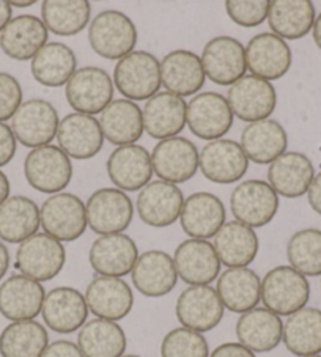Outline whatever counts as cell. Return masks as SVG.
Wrapping results in <instances>:
<instances>
[{
	"instance_id": "1",
	"label": "cell",
	"mask_w": 321,
	"mask_h": 357,
	"mask_svg": "<svg viewBox=\"0 0 321 357\" xmlns=\"http://www.w3.org/2000/svg\"><path fill=\"white\" fill-rule=\"evenodd\" d=\"M311 283L292 266H276L262 280V303L264 309L279 317H290L307 305Z\"/></svg>"
},
{
	"instance_id": "2",
	"label": "cell",
	"mask_w": 321,
	"mask_h": 357,
	"mask_svg": "<svg viewBox=\"0 0 321 357\" xmlns=\"http://www.w3.org/2000/svg\"><path fill=\"white\" fill-rule=\"evenodd\" d=\"M89 43L94 52L106 60H121L134 52L137 29L119 10H104L90 22Z\"/></svg>"
},
{
	"instance_id": "3",
	"label": "cell",
	"mask_w": 321,
	"mask_h": 357,
	"mask_svg": "<svg viewBox=\"0 0 321 357\" xmlns=\"http://www.w3.org/2000/svg\"><path fill=\"white\" fill-rule=\"evenodd\" d=\"M114 85L129 101H148L163 85L159 60L147 51L128 54L115 65Z\"/></svg>"
},
{
	"instance_id": "4",
	"label": "cell",
	"mask_w": 321,
	"mask_h": 357,
	"mask_svg": "<svg viewBox=\"0 0 321 357\" xmlns=\"http://www.w3.org/2000/svg\"><path fill=\"white\" fill-rule=\"evenodd\" d=\"M40 222L46 235L60 243L76 241L87 230V211L77 195L59 192L43 202Z\"/></svg>"
},
{
	"instance_id": "5",
	"label": "cell",
	"mask_w": 321,
	"mask_h": 357,
	"mask_svg": "<svg viewBox=\"0 0 321 357\" xmlns=\"http://www.w3.org/2000/svg\"><path fill=\"white\" fill-rule=\"evenodd\" d=\"M66 261V250L57 239L36 233L20 244L16 250L15 268L22 275L36 282H47L57 277Z\"/></svg>"
},
{
	"instance_id": "6",
	"label": "cell",
	"mask_w": 321,
	"mask_h": 357,
	"mask_svg": "<svg viewBox=\"0 0 321 357\" xmlns=\"http://www.w3.org/2000/svg\"><path fill=\"white\" fill-rule=\"evenodd\" d=\"M24 175L35 190L43 194H59L73 178V164L59 146L45 145L35 149L24 161Z\"/></svg>"
},
{
	"instance_id": "7",
	"label": "cell",
	"mask_w": 321,
	"mask_h": 357,
	"mask_svg": "<svg viewBox=\"0 0 321 357\" xmlns=\"http://www.w3.org/2000/svg\"><path fill=\"white\" fill-rule=\"evenodd\" d=\"M65 96L77 114H101L114 100V79L98 66H84L68 81Z\"/></svg>"
},
{
	"instance_id": "8",
	"label": "cell",
	"mask_w": 321,
	"mask_h": 357,
	"mask_svg": "<svg viewBox=\"0 0 321 357\" xmlns=\"http://www.w3.org/2000/svg\"><path fill=\"white\" fill-rule=\"evenodd\" d=\"M230 209L238 222L262 229L276 218L279 209V197L269 183L248 180L239 183L230 197Z\"/></svg>"
},
{
	"instance_id": "9",
	"label": "cell",
	"mask_w": 321,
	"mask_h": 357,
	"mask_svg": "<svg viewBox=\"0 0 321 357\" xmlns=\"http://www.w3.org/2000/svg\"><path fill=\"white\" fill-rule=\"evenodd\" d=\"M59 114L51 102L46 100H29L21 104L13 119H11V131L16 140L27 149H40L51 145L57 135Z\"/></svg>"
},
{
	"instance_id": "10",
	"label": "cell",
	"mask_w": 321,
	"mask_h": 357,
	"mask_svg": "<svg viewBox=\"0 0 321 357\" xmlns=\"http://www.w3.org/2000/svg\"><path fill=\"white\" fill-rule=\"evenodd\" d=\"M87 224L98 235L123 233L133 222L134 206L129 197L120 189L103 188L89 197Z\"/></svg>"
},
{
	"instance_id": "11",
	"label": "cell",
	"mask_w": 321,
	"mask_h": 357,
	"mask_svg": "<svg viewBox=\"0 0 321 357\" xmlns=\"http://www.w3.org/2000/svg\"><path fill=\"white\" fill-rule=\"evenodd\" d=\"M205 76L216 85H232L246 76V47L233 36H216L202 52Z\"/></svg>"
},
{
	"instance_id": "12",
	"label": "cell",
	"mask_w": 321,
	"mask_h": 357,
	"mask_svg": "<svg viewBox=\"0 0 321 357\" xmlns=\"http://www.w3.org/2000/svg\"><path fill=\"white\" fill-rule=\"evenodd\" d=\"M233 116L225 96L216 91H205L189 101L186 123L195 137L213 142L230 131Z\"/></svg>"
},
{
	"instance_id": "13",
	"label": "cell",
	"mask_w": 321,
	"mask_h": 357,
	"mask_svg": "<svg viewBox=\"0 0 321 357\" xmlns=\"http://www.w3.org/2000/svg\"><path fill=\"white\" fill-rule=\"evenodd\" d=\"M227 101L237 119L254 123L269 119L277 106V93L273 84L251 75L232 85Z\"/></svg>"
},
{
	"instance_id": "14",
	"label": "cell",
	"mask_w": 321,
	"mask_h": 357,
	"mask_svg": "<svg viewBox=\"0 0 321 357\" xmlns=\"http://www.w3.org/2000/svg\"><path fill=\"white\" fill-rule=\"evenodd\" d=\"M175 313L183 328L203 334L219 326L224 318V305L213 287L193 285L180 293Z\"/></svg>"
},
{
	"instance_id": "15",
	"label": "cell",
	"mask_w": 321,
	"mask_h": 357,
	"mask_svg": "<svg viewBox=\"0 0 321 357\" xmlns=\"http://www.w3.org/2000/svg\"><path fill=\"white\" fill-rule=\"evenodd\" d=\"M153 172L159 180L172 184L186 183L199 170V150L189 139L160 140L151 153Z\"/></svg>"
},
{
	"instance_id": "16",
	"label": "cell",
	"mask_w": 321,
	"mask_h": 357,
	"mask_svg": "<svg viewBox=\"0 0 321 357\" xmlns=\"http://www.w3.org/2000/svg\"><path fill=\"white\" fill-rule=\"evenodd\" d=\"M199 167L203 176L216 184L239 181L249 169V159L241 145L230 139L208 142L199 155Z\"/></svg>"
},
{
	"instance_id": "17",
	"label": "cell",
	"mask_w": 321,
	"mask_h": 357,
	"mask_svg": "<svg viewBox=\"0 0 321 357\" xmlns=\"http://www.w3.org/2000/svg\"><path fill=\"white\" fill-rule=\"evenodd\" d=\"M184 197L177 184L158 180L150 181L137 197V214L140 220L154 229H164L180 219Z\"/></svg>"
},
{
	"instance_id": "18",
	"label": "cell",
	"mask_w": 321,
	"mask_h": 357,
	"mask_svg": "<svg viewBox=\"0 0 321 357\" xmlns=\"http://www.w3.org/2000/svg\"><path fill=\"white\" fill-rule=\"evenodd\" d=\"M89 305L76 288L57 287L46 293L43 303V321L57 334H73L87 323Z\"/></svg>"
},
{
	"instance_id": "19",
	"label": "cell",
	"mask_w": 321,
	"mask_h": 357,
	"mask_svg": "<svg viewBox=\"0 0 321 357\" xmlns=\"http://www.w3.org/2000/svg\"><path fill=\"white\" fill-rule=\"evenodd\" d=\"M55 139L68 158L87 161L101 151L104 135L95 116L76 112L60 120Z\"/></svg>"
},
{
	"instance_id": "20",
	"label": "cell",
	"mask_w": 321,
	"mask_h": 357,
	"mask_svg": "<svg viewBox=\"0 0 321 357\" xmlns=\"http://www.w3.org/2000/svg\"><path fill=\"white\" fill-rule=\"evenodd\" d=\"M246 65L252 76L277 81L290 71L292 49L274 33H258L246 46Z\"/></svg>"
},
{
	"instance_id": "21",
	"label": "cell",
	"mask_w": 321,
	"mask_h": 357,
	"mask_svg": "<svg viewBox=\"0 0 321 357\" xmlns=\"http://www.w3.org/2000/svg\"><path fill=\"white\" fill-rule=\"evenodd\" d=\"M139 258L137 244L123 233L96 238L89 252L90 266L98 275L125 277L133 273Z\"/></svg>"
},
{
	"instance_id": "22",
	"label": "cell",
	"mask_w": 321,
	"mask_h": 357,
	"mask_svg": "<svg viewBox=\"0 0 321 357\" xmlns=\"http://www.w3.org/2000/svg\"><path fill=\"white\" fill-rule=\"evenodd\" d=\"M131 279L135 290L142 296H167L174 291L178 282L174 258L163 250H147L135 261Z\"/></svg>"
},
{
	"instance_id": "23",
	"label": "cell",
	"mask_w": 321,
	"mask_h": 357,
	"mask_svg": "<svg viewBox=\"0 0 321 357\" xmlns=\"http://www.w3.org/2000/svg\"><path fill=\"white\" fill-rule=\"evenodd\" d=\"M45 287L22 274L10 275L0 285V315L10 321H29L41 313Z\"/></svg>"
},
{
	"instance_id": "24",
	"label": "cell",
	"mask_w": 321,
	"mask_h": 357,
	"mask_svg": "<svg viewBox=\"0 0 321 357\" xmlns=\"http://www.w3.org/2000/svg\"><path fill=\"white\" fill-rule=\"evenodd\" d=\"M85 301L96 318L117 323L131 313L134 294L123 279L96 275L87 285Z\"/></svg>"
},
{
	"instance_id": "25",
	"label": "cell",
	"mask_w": 321,
	"mask_h": 357,
	"mask_svg": "<svg viewBox=\"0 0 321 357\" xmlns=\"http://www.w3.org/2000/svg\"><path fill=\"white\" fill-rule=\"evenodd\" d=\"M107 175L123 192L144 189L153 176L151 155L140 145H123L107 158Z\"/></svg>"
},
{
	"instance_id": "26",
	"label": "cell",
	"mask_w": 321,
	"mask_h": 357,
	"mask_svg": "<svg viewBox=\"0 0 321 357\" xmlns=\"http://www.w3.org/2000/svg\"><path fill=\"white\" fill-rule=\"evenodd\" d=\"M177 274L188 285H209L221 274V260L214 245L205 239H186L175 249Z\"/></svg>"
},
{
	"instance_id": "27",
	"label": "cell",
	"mask_w": 321,
	"mask_h": 357,
	"mask_svg": "<svg viewBox=\"0 0 321 357\" xmlns=\"http://www.w3.org/2000/svg\"><path fill=\"white\" fill-rule=\"evenodd\" d=\"M186 115L188 104L183 98L169 91H158L142 109L144 131L159 142L177 137L186 126Z\"/></svg>"
},
{
	"instance_id": "28",
	"label": "cell",
	"mask_w": 321,
	"mask_h": 357,
	"mask_svg": "<svg viewBox=\"0 0 321 357\" xmlns=\"http://www.w3.org/2000/svg\"><path fill=\"white\" fill-rule=\"evenodd\" d=\"M225 206L219 197L209 192H195L183 203L180 224L193 239L214 238L225 224Z\"/></svg>"
},
{
	"instance_id": "29",
	"label": "cell",
	"mask_w": 321,
	"mask_h": 357,
	"mask_svg": "<svg viewBox=\"0 0 321 357\" xmlns=\"http://www.w3.org/2000/svg\"><path fill=\"white\" fill-rule=\"evenodd\" d=\"M205 77L200 57L186 49L172 51L160 61V84L180 98L199 93Z\"/></svg>"
},
{
	"instance_id": "30",
	"label": "cell",
	"mask_w": 321,
	"mask_h": 357,
	"mask_svg": "<svg viewBox=\"0 0 321 357\" xmlns=\"http://www.w3.org/2000/svg\"><path fill=\"white\" fill-rule=\"evenodd\" d=\"M216 291L224 309L243 315L262 301V280L251 268H228L219 274Z\"/></svg>"
},
{
	"instance_id": "31",
	"label": "cell",
	"mask_w": 321,
	"mask_h": 357,
	"mask_svg": "<svg viewBox=\"0 0 321 357\" xmlns=\"http://www.w3.org/2000/svg\"><path fill=\"white\" fill-rule=\"evenodd\" d=\"M234 332L238 343L249 348L252 353H269L282 342L283 323L276 313L264 307H255L238 318Z\"/></svg>"
},
{
	"instance_id": "32",
	"label": "cell",
	"mask_w": 321,
	"mask_h": 357,
	"mask_svg": "<svg viewBox=\"0 0 321 357\" xmlns=\"http://www.w3.org/2000/svg\"><path fill=\"white\" fill-rule=\"evenodd\" d=\"M315 178L313 164L306 155L298 151L283 153L269 164L268 183L277 195L298 199L306 192Z\"/></svg>"
},
{
	"instance_id": "33",
	"label": "cell",
	"mask_w": 321,
	"mask_h": 357,
	"mask_svg": "<svg viewBox=\"0 0 321 357\" xmlns=\"http://www.w3.org/2000/svg\"><path fill=\"white\" fill-rule=\"evenodd\" d=\"M49 30L40 17L21 15L13 17L0 33V47L13 60H32L47 45Z\"/></svg>"
},
{
	"instance_id": "34",
	"label": "cell",
	"mask_w": 321,
	"mask_h": 357,
	"mask_svg": "<svg viewBox=\"0 0 321 357\" xmlns=\"http://www.w3.org/2000/svg\"><path fill=\"white\" fill-rule=\"evenodd\" d=\"M239 145L249 161L271 164L287 151L288 135L279 121L260 120L246 125Z\"/></svg>"
},
{
	"instance_id": "35",
	"label": "cell",
	"mask_w": 321,
	"mask_h": 357,
	"mask_svg": "<svg viewBox=\"0 0 321 357\" xmlns=\"http://www.w3.org/2000/svg\"><path fill=\"white\" fill-rule=\"evenodd\" d=\"M213 245L221 263L227 268H248L255 260L260 241L254 229L232 220L216 233Z\"/></svg>"
},
{
	"instance_id": "36",
	"label": "cell",
	"mask_w": 321,
	"mask_h": 357,
	"mask_svg": "<svg viewBox=\"0 0 321 357\" xmlns=\"http://www.w3.org/2000/svg\"><path fill=\"white\" fill-rule=\"evenodd\" d=\"M100 126L104 139L114 145H133L144 134L142 109L134 101L115 100L103 110Z\"/></svg>"
},
{
	"instance_id": "37",
	"label": "cell",
	"mask_w": 321,
	"mask_h": 357,
	"mask_svg": "<svg viewBox=\"0 0 321 357\" xmlns=\"http://www.w3.org/2000/svg\"><path fill=\"white\" fill-rule=\"evenodd\" d=\"M32 76L45 87H61L77 71V59L70 46L64 43H47L32 59Z\"/></svg>"
},
{
	"instance_id": "38",
	"label": "cell",
	"mask_w": 321,
	"mask_h": 357,
	"mask_svg": "<svg viewBox=\"0 0 321 357\" xmlns=\"http://www.w3.org/2000/svg\"><path fill=\"white\" fill-rule=\"evenodd\" d=\"M40 208L24 195H15L0 206V241L21 244L38 233Z\"/></svg>"
},
{
	"instance_id": "39",
	"label": "cell",
	"mask_w": 321,
	"mask_h": 357,
	"mask_svg": "<svg viewBox=\"0 0 321 357\" xmlns=\"http://www.w3.org/2000/svg\"><path fill=\"white\" fill-rule=\"evenodd\" d=\"M282 342L290 353L298 357L321 353V310L304 307L283 323Z\"/></svg>"
},
{
	"instance_id": "40",
	"label": "cell",
	"mask_w": 321,
	"mask_h": 357,
	"mask_svg": "<svg viewBox=\"0 0 321 357\" xmlns=\"http://www.w3.org/2000/svg\"><path fill=\"white\" fill-rule=\"evenodd\" d=\"M315 7L311 0H273L268 24L282 40H299L313 29Z\"/></svg>"
},
{
	"instance_id": "41",
	"label": "cell",
	"mask_w": 321,
	"mask_h": 357,
	"mask_svg": "<svg viewBox=\"0 0 321 357\" xmlns=\"http://www.w3.org/2000/svg\"><path fill=\"white\" fill-rule=\"evenodd\" d=\"M126 344V334L121 326L101 318L90 319L77 334V347L84 357H121Z\"/></svg>"
},
{
	"instance_id": "42",
	"label": "cell",
	"mask_w": 321,
	"mask_h": 357,
	"mask_svg": "<svg viewBox=\"0 0 321 357\" xmlns=\"http://www.w3.org/2000/svg\"><path fill=\"white\" fill-rule=\"evenodd\" d=\"M91 5L87 0H45L41 17L49 32L59 36H73L89 26Z\"/></svg>"
},
{
	"instance_id": "43",
	"label": "cell",
	"mask_w": 321,
	"mask_h": 357,
	"mask_svg": "<svg viewBox=\"0 0 321 357\" xmlns=\"http://www.w3.org/2000/svg\"><path fill=\"white\" fill-rule=\"evenodd\" d=\"M47 347V331L35 319L10 323L0 334L2 357H41Z\"/></svg>"
},
{
	"instance_id": "44",
	"label": "cell",
	"mask_w": 321,
	"mask_h": 357,
	"mask_svg": "<svg viewBox=\"0 0 321 357\" xmlns=\"http://www.w3.org/2000/svg\"><path fill=\"white\" fill-rule=\"evenodd\" d=\"M287 260L302 275H321V230L296 231L287 244Z\"/></svg>"
},
{
	"instance_id": "45",
	"label": "cell",
	"mask_w": 321,
	"mask_h": 357,
	"mask_svg": "<svg viewBox=\"0 0 321 357\" xmlns=\"http://www.w3.org/2000/svg\"><path fill=\"white\" fill-rule=\"evenodd\" d=\"M160 357H209V347L200 332L181 326L164 335Z\"/></svg>"
},
{
	"instance_id": "46",
	"label": "cell",
	"mask_w": 321,
	"mask_h": 357,
	"mask_svg": "<svg viewBox=\"0 0 321 357\" xmlns=\"http://www.w3.org/2000/svg\"><path fill=\"white\" fill-rule=\"evenodd\" d=\"M225 10L230 20L241 27H257L268 20V0H228Z\"/></svg>"
},
{
	"instance_id": "47",
	"label": "cell",
	"mask_w": 321,
	"mask_h": 357,
	"mask_svg": "<svg viewBox=\"0 0 321 357\" xmlns=\"http://www.w3.org/2000/svg\"><path fill=\"white\" fill-rule=\"evenodd\" d=\"M22 104L20 81L8 73L0 71V123L13 119Z\"/></svg>"
},
{
	"instance_id": "48",
	"label": "cell",
	"mask_w": 321,
	"mask_h": 357,
	"mask_svg": "<svg viewBox=\"0 0 321 357\" xmlns=\"http://www.w3.org/2000/svg\"><path fill=\"white\" fill-rule=\"evenodd\" d=\"M16 137L11 128L0 123V167L11 162L16 155Z\"/></svg>"
},
{
	"instance_id": "49",
	"label": "cell",
	"mask_w": 321,
	"mask_h": 357,
	"mask_svg": "<svg viewBox=\"0 0 321 357\" xmlns=\"http://www.w3.org/2000/svg\"><path fill=\"white\" fill-rule=\"evenodd\" d=\"M41 357H84L76 343L70 340H57L49 343Z\"/></svg>"
},
{
	"instance_id": "50",
	"label": "cell",
	"mask_w": 321,
	"mask_h": 357,
	"mask_svg": "<svg viewBox=\"0 0 321 357\" xmlns=\"http://www.w3.org/2000/svg\"><path fill=\"white\" fill-rule=\"evenodd\" d=\"M209 357H257L255 353H252L249 348L243 347L241 343H222L218 348L211 351Z\"/></svg>"
},
{
	"instance_id": "51",
	"label": "cell",
	"mask_w": 321,
	"mask_h": 357,
	"mask_svg": "<svg viewBox=\"0 0 321 357\" xmlns=\"http://www.w3.org/2000/svg\"><path fill=\"white\" fill-rule=\"evenodd\" d=\"M307 199H308V205L312 206L313 211L318 213L321 216V172L313 178L311 188H308Z\"/></svg>"
},
{
	"instance_id": "52",
	"label": "cell",
	"mask_w": 321,
	"mask_h": 357,
	"mask_svg": "<svg viewBox=\"0 0 321 357\" xmlns=\"http://www.w3.org/2000/svg\"><path fill=\"white\" fill-rule=\"evenodd\" d=\"M11 20H13V7L7 0H0V33L8 26Z\"/></svg>"
},
{
	"instance_id": "53",
	"label": "cell",
	"mask_w": 321,
	"mask_h": 357,
	"mask_svg": "<svg viewBox=\"0 0 321 357\" xmlns=\"http://www.w3.org/2000/svg\"><path fill=\"white\" fill-rule=\"evenodd\" d=\"M10 268V252L2 241H0V280L8 273Z\"/></svg>"
},
{
	"instance_id": "54",
	"label": "cell",
	"mask_w": 321,
	"mask_h": 357,
	"mask_svg": "<svg viewBox=\"0 0 321 357\" xmlns=\"http://www.w3.org/2000/svg\"><path fill=\"white\" fill-rule=\"evenodd\" d=\"M10 189L11 188H10L8 176L5 175L3 172H0V206L10 199Z\"/></svg>"
},
{
	"instance_id": "55",
	"label": "cell",
	"mask_w": 321,
	"mask_h": 357,
	"mask_svg": "<svg viewBox=\"0 0 321 357\" xmlns=\"http://www.w3.org/2000/svg\"><path fill=\"white\" fill-rule=\"evenodd\" d=\"M312 35H313L315 45L318 46V49H321V13L318 15V17H315Z\"/></svg>"
},
{
	"instance_id": "56",
	"label": "cell",
	"mask_w": 321,
	"mask_h": 357,
	"mask_svg": "<svg viewBox=\"0 0 321 357\" xmlns=\"http://www.w3.org/2000/svg\"><path fill=\"white\" fill-rule=\"evenodd\" d=\"M35 3H36V0H27V2H17V0H15V2H10L11 7H16V8H29Z\"/></svg>"
},
{
	"instance_id": "57",
	"label": "cell",
	"mask_w": 321,
	"mask_h": 357,
	"mask_svg": "<svg viewBox=\"0 0 321 357\" xmlns=\"http://www.w3.org/2000/svg\"><path fill=\"white\" fill-rule=\"evenodd\" d=\"M121 357H142V356H137V354H123Z\"/></svg>"
},
{
	"instance_id": "58",
	"label": "cell",
	"mask_w": 321,
	"mask_h": 357,
	"mask_svg": "<svg viewBox=\"0 0 321 357\" xmlns=\"http://www.w3.org/2000/svg\"><path fill=\"white\" fill-rule=\"evenodd\" d=\"M307 357H321L320 354H317V356H307Z\"/></svg>"
},
{
	"instance_id": "59",
	"label": "cell",
	"mask_w": 321,
	"mask_h": 357,
	"mask_svg": "<svg viewBox=\"0 0 321 357\" xmlns=\"http://www.w3.org/2000/svg\"><path fill=\"white\" fill-rule=\"evenodd\" d=\"M320 287H321V280H320Z\"/></svg>"
}]
</instances>
